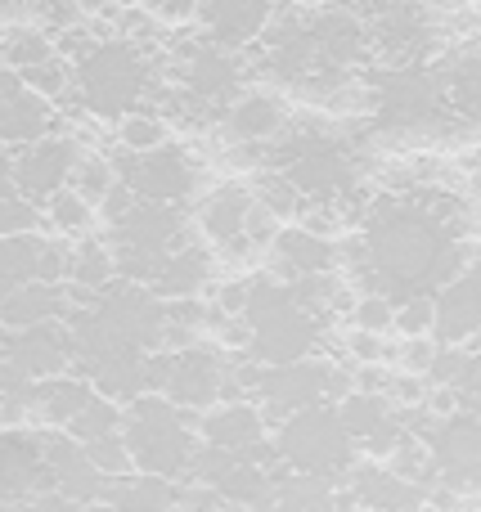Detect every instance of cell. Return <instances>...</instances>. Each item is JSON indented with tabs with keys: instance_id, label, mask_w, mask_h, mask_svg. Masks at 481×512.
<instances>
[{
	"instance_id": "obj_27",
	"label": "cell",
	"mask_w": 481,
	"mask_h": 512,
	"mask_svg": "<svg viewBox=\"0 0 481 512\" xmlns=\"http://www.w3.org/2000/svg\"><path fill=\"white\" fill-rule=\"evenodd\" d=\"M72 283H86V288H104L108 279H113V270H117V256L104 248V243H95V239H86L77 248V256H72Z\"/></svg>"
},
{
	"instance_id": "obj_20",
	"label": "cell",
	"mask_w": 481,
	"mask_h": 512,
	"mask_svg": "<svg viewBox=\"0 0 481 512\" xmlns=\"http://www.w3.org/2000/svg\"><path fill=\"white\" fill-rule=\"evenodd\" d=\"M117 144H122L126 153H153V149H162V144H171V126L162 113L135 104L131 113L117 117Z\"/></svg>"
},
{
	"instance_id": "obj_30",
	"label": "cell",
	"mask_w": 481,
	"mask_h": 512,
	"mask_svg": "<svg viewBox=\"0 0 481 512\" xmlns=\"http://www.w3.org/2000/svg\"><path fill=\"white\" fill-rule=\"evenodd\" d=\"M36 225H41V203L23 198L18 189L14 194H0V239H9V234H32Z\"/></svg>"
},
{
	"instance_id": "obj_36",
	"label": "cell",
	"mask_w": 481,
	"mask_h": 512,
	"mask_svg": "<svg viewBox=\"0 0 481 512\" xmlns=\"http://www.w3.org/2000/svg\"><path fill=\"white\" fill-rule=\"evenodd\" d=\"M18 86H23V77H18V72L9 68V63H0V104H5V99L14 95Z\"/></svg>"
},
{
	"instance_id": "obj_23",
	"label": "cell",
	"mask_w": 481,
	"mask_h": 512,
	"mask_svg": "<svg viewBox=\"0 0 481 512\" xmlns=\"http://www.w3.org/2000/svg\"><path fill=\"white\" fill-rule=\"evenodd\" d=\"M86 459L95 463L99 477H135V472H140L122 432H104V436H95V441H86Z\"/></svg>"
},
{
	"instance_id": "obj_37",
	"label": "cell",
	"mask_w": 481,
	"mask_h": 512,
	"mask_svg": "<svg viewBox=\"0 0 481 512\" xmlns=\"http://www.w3.org/2000/svg\"><path fill=\"white\" fill-rule=\"evenodd\" d=\"M81 14H113V0H77Z\"/></svg>"
},
{
	"instance_id": "obj_1",
	"label": "cell",
	"mask_w": 481,
	"mask_h": 512,
	"mask_svg": "<svg viewBox=\"0 0 481 512\" xmlns=\"http://www.w3.org/2000/svg\"><path fill=\"white\" fill-rule=\"evenodd\" d=\"M144 81H149V68H144L140 50L131 41H99L86 59H77L81 108L99 122L131 113L144 95Z\"/></svg>"
},
{
	"instance_id": "obj_4",
	"label": "cell",
	"mask_w": 481,
	"mask_h": 512,
	"mask_svg": "<svg viewBox=\"0 0 481 512\" xmlns=\"http://www.w3.org/2000/svg\"><path fill=\"white\" fill-rule=\"evenodd\" d=\"M153 378H144L149 387H158L167 400H176L180 409H212L221 405V391H225V369L212 360L207 351H194V346H185V351L176 355H162V360H153Z\"/></svg>"
},
{
	"instance_id": "obj_6",
	"label": "cell",
	"mask_w": 481,
	"mask_h": 512,
	"mask_svg": "<svg viewBox=\"0 0 481 512\" xmlns=\"http://www.w3.org/2000/svg\"><path fill=\"white\" fill-rule=\"evenodd\" d=\"M131 171H126V185L135 189L149 203H180L198 189V171L185 153L176 149H153V153H131Z\"/></svg>"
},
{
	"instance_id": "obj_16",
	"label": "cell",
	"mask_w": 481,
	"mask_h": 512,
	"mask_svg": "<svg viewBox=\"0 0 481 512\" xmlns=\"http://www.w3.org/2000/svg\"><path fill=\"white\" fill-rule=\"evenodd\" d=\"M63 306V288L54 279H36V283H23V288H14L9 297H0V324L9 328V333H18V328H32V324H45V319H54Z\"/></svg>"
},
{
	"instance_id": "obj_14",
	"label": "cell",
	"mask_w": 481,
	"mask_h": 512,
	"mask_svg": "<svg viewBox=\"0 0 481 512\" xmlns=\"http://www.w3.org/2000/svg\"><path fill=\"white\" fill-rule=\"evenodd\" d=\"M14 364L27 373V378H54V373L68 369V342L63 333L45 319V324L18 328L14 337Z\"/></svg>"
},
{
	"instance_id": "obj_12",
	"label": "cell",
	"mask_w": 481,
	"mask_h": 512,
	"mask_svg": "<svg viewBox=\"0 0 481 512\" xmlns=\"http://www.w3.org/2000/svg\"><path fill=\"white\" fill-rule=\"evenodd\" d=\"M50 131H54V99L18 86L14 95L0 104V144H9V149H23V144L41 140V135H50Z\"/></svg>"
},
{
	"instance_id": "obj_19",
	"label": "cell",
	"mask_w": 481,
	"mask_h": 512,
	"mask_svg": "<svg viewBox=\"0 0 481 512\" xmlns=\"http://www.w3.org/2000/svg\"><path fill=\"white\" fill-rule=\"evenodd\" d=\"M446 104L468 126H481V50H468L455 59V68L446 77Z\"/></svg>"
},
{
	"instance_id": "obj_28",
	"label": "cell",
	"mask_w": 481,
	"mask_h": 512,
	"mask_svg": "<svg viewBox=\"0 0 481 512\" xmlns=\"http://www.w3.org/2000/svg\"><path fill=\"white\" fill-rule=\"evenodd\" d=\"M396 333L401 337H437V292H414L396 306Z\"/></svg>"
},
{
	"instance_id": "obj_24",
	"label": "cell",
	"mask_w": 481,
	"mask_h": 512,
	"mask_svg": "<svg viewBox=\"0 0 481 512\" xmlns=\"http://www.w3.org/2000/svg\"><path fill=\"white\" fill-rule=\"evenodd\" d=\"M45 216H50V225L54 230H63V234H90V225L99 221V212L72 185H63L59 194L45 203Z\"/></svg>"
},
{
	"instance_id": "obj_9",
	"label": "cell",
	"mask_w": 481,
	"mask_h": 512,
	"mask_svg": "<svg viewBox=\"0 0 481 512\" xmlns=\"http://www.w3.org/2000/svg\"><path fill=\"white\" fill-rule=\"evenodd\" d=\"M68 270V256H63L54 243H41L32 234H9L0 239V297H9L14 288L23 283H36V279H63Z\"/></svg>"
},
{
	"instance_id": "obj_10",
	"label": "cell",
	"mask_w": 481,
	"mask_h": 512,
	"mask_svg": "<svg viewBox=\"0 0 481 512\" xmlns=\"http://www.w3.org/2000/svg\"><path fill=\"white\" fill-rule=\"evenodd\" d=\"M284 104L275 95H239L221 117V135L239 149H257V144H270L279 131H284Z\"/></svg>"
},
{
	"instance_id": "obj_7",
	"label": "cell",
	"mask_w": 481,
	"mask_h": 512,
	"mask_svg": "<svg viewBox=\"0 0 481 512\" xmlns=\"http://www.w3.org/2000/svg\"><path fill=\"white\" fill-rule=\"evenodd\" d=\"M275 14H279V0H203L198 23H203L207 41L225 45V50H243L257 36H266Z\"/></svg>"
},
{
	"instance_id": "obj_34",
	"label": "cell",
	"mask_w": 481,
	"mask_h": 512,
	"mask_svg": "<svg viewBox=\"0 0 481 512\" xmlns=\"http://www.w3.org/2000/svg\"><path fill=\"white\" fill-rule=\"evenodd\" d=\"M32 5H36V18H41V27H45L50 36L68 32V27H77L81 18H86L77 0H32Z\"/></svg>"
},
{
	"instance_id": "obj_21",
	"label": "cell",
	"mask_w": 481,
	"mask_h": 512,
	"mask_svg": "<svg viewBox=\"0 0 481 512\" xmlns=\"http://www.w3.org/2000/svg\"><path fill=\"white\" fill-rule=\"evenodd\" d=\"M68 185L77 189V194L99 212V203H104V198L113 194V185H117V167H113L108 158H99V153H81L77 167H72V180H68Z\"/></svg>"
},
{
	"instance_id": "obj_18",
	"label": "cell",
	"mask_w": 481,
	"mask_h": 512,
	"mask_svg": "<svg viewBox=\"0 0 481 512\" xmlns=\"http://www.w3.org/2000/svg\"><path fill=\"white\" fill-rule=\"evenodd\" d=\"M212 283V261H207V252L189 248V252H171L167 261H162L158 270V292L171 301L180 297H198V292Z\"/></svg>"
},
{
	"instance_id": "obj_31",
	"label": "cell",
	"mask_w": 481,
	"mask_h": 512,
	"mask_svg": "<svg viewBox=\"0 0 481 512\" xmlns=\"http://www.w3.org/2000/svg\"><path fill=\"white\" fill-rule=\"evenodd\" d=\"M437 355H441L437 337H401V346H396V369L432 378V364H437Z\"/></svg>"
},
{
	"instance_id": "obj_13",
	"label": "cell",
	"mask_w": 481,
	"mask_h": 512,
	"mask_svg": "<svg viewBox=\"0 0 481 512\" xmlns=\"http://www.w3.org/2000/svg\"><path fill=\"white\" fill-rule=\"evenodd\" d=\"M432 32V9L423 0H387L378 9L374 41L392 54H414Z\"/></svg>"
},
{
	"instance_id": "obj_2",
	"label": "cell",
	"mask_w": 481,
	"mask_h": 512,
	"mask_svg": "<svg viewBox=\"0 0 481 512\" xmlns=\"http://www.w3.org/2000/svg\"><path fill=\"white\" fill-rule=\"evenodd\" d=\"M122 436L135 454V468L149 472V477L167 481L194 454V436H189L180 405L167 396H144L135 400V409L122 418Z\"/></svg>"
},
{
	"instance_id": "obj_11",
	"label": "cell",
	"mask_w": 481,
	"mask_h": 512,
	"mask_svg": "<svg viewBox=\"0 0 481 512\" xmlns=\"http://www.w3.org/2000/svg\"><path fill=\"white\" fill-rule=\"evenodd\" d=\"M90 405V387L68 373H54V378H36L32 396H27V423L41 427H72V418Z\"/></svg>"
},
{
	"instance_id": "obj_32",
	"label": "cell",
	"mask_w": 481,
	"mask_h": 512,
	"mask_svg": "<svg viewBox=\"0 0 481 512\" xmlns=\"http://www.w3.org/2000/svg\"><path fill=\"white\" fill-rule=\"evenodd\" d=\"M113 427H117V409L108 405V400H95V396H90V405L81 409L77 418H72V427H68V432L77 436L81 445H86V441H95V436L113 432Z\"/></svg>"
},
{
	"instance_id": "obj_26",
	"label": "cell",
	"mask_w": 481,
	"mask_h": 512,
	"mask_svg": "<svg viewBox=\"0 0 481 512\" xmlns=\"http://www.w3.org/2000/svg\"><path fill=\"white\" fill-rule=\"evenodd\" d=\"M342 346H347L351 364H396L392 333H374V328L347 324V333H342Z\"/></svg>"
},
{
	"instance_id": "obj_29",
	"label": "cell",
	"mask_w": 481,
	"mask_h": 512,
	"mask_svg": "<svg viewBox=\"0 0 481 512\" xmlns=\"http://www.w3.org/2000/svg\"><path fill=\"white\" fill-rule=\"evenodd\" d=\"M347 324L374 328V333H396V301L387 297V292H360Z\"/></svg>"
},
{
	"instance_id": "obj_5",
	"label": "cell",
	"mask_w": 481,
	"mask_h": 512,
	"mask_svg": "<svg viewBox=\"0 0 481 512\" xmlns=\"http://www.w3.org/2000/svg\"><path fill=\"white\" fill-rule=\"evenodd\" d=\"M77 158H81L77 140L54 135V131L41 135V140H32V144H23V149L14 153V185H18V194L45 207L72 180Z\"/></svg>"
},
{
	"instance_id": "obj_39",
	"label": "cell",
	"mask_w": 481,
	"mask_h": 512,
	"mask_svg": "<svg viewBox=\"0 0 481 512\" xmlns=\"http://www.w3.org/2000/svg\"><path fill=\"white\" fill-rule=\"evenodd\" d=\"M5 5H32V0H0V9H5Z\"/></svg>"
},
{
	"instance_id": "obj_33",
	"label": "cell",
	"mask_w": 481,
	"mask_h": 512,
	"mask_svg": "<svg viewBox=\"0 0 481 512\" xmlns=\"http://www.w3.org/2000/svg\"><path fill=\"white\" fill-rule=\"evenodd\" d=\"M140 9L149 14V23H158V27H185L198 18L203 0H140Z\"/></svg>"
},
{
	"instance_id": "obj_22",
	"label": "cell",
	"mask_w": 481,
	"mask_h": 512,
	"mask_svg": "<svg viewBox=\"0 0 481 512\" xmlns=\"http://www.w3.org/2000/svg\"><path fill=\"white\" fill-rule=\"evenodd\" d=\"M18 77H23L27 90H36V95H45V99H54V104H59V99L72 90L77 72H72V59H63V54L54 50L50 59H41V63H32V68H23Z\"/></svg>"
},
{
	"instance_id": "obj_17",
	"label": "cell",
	"mask_w": 481,
	"mask_h": 512,
	"mask_svg": "<svg viewBox=\"0 0 481 512\" xmlns=\"http://www.w3.org/2000/svg\"><path fill=\"white\" fill-rule=\"evenodd\" d=\"M189 95L207 99V104H230L234 90H239V68H234L230 50L225 45H207V50L194 54V63H189Z\"/></svg>"
},
{
	"instance_id": "obj_8",
	"label": "cell",
	"mask_w": 481,
	"mask_h": 512,
	"mask_svg": "<svg viewBox=\"0 0 481 512\" xmlns=\"http://www.w3.org/2000/svg\"><path fill=\"white\" fill-rule=\"evenodd\" d=\"M252 203H257V194L243 185H221L207 194L203 212H198V230H203V239L212 243L216 252H230V256H243L252 252L248 243V216H252Z\"/></svg>"
},
{
	"instance_id": "obj_38",
	"label": "cell",
	"mask_w": 481,
	"mask_h": 512,
	"mask_svg": "<svg viewBox=\"0 0 481 512\" xmlns=\"http://www.w3.org/2000/svg\"><path fill=\"white\" fill-rule=\"evenodd\" d=\"M293 5H297V9H329L333 0H293Z\"/></svg>"
},
{
	"instance_id": "obj_3",
	"label": "cell",
	"mask_w": 481,
	"mask_h": 512,
	"mask_svg": "<svg viewBox=\"0 0 481 512\" xmlns=\"http://www.w3.org/2000/svg\"><path fill=\"white\" fill-rule=\"evenodd\" d=\"M324 405H329V400L297 409L284 427V441H279V454H284L297 472H306V477H324V472L342 468V463L351 459L347 423H342L338 409H324Z\"/></svg>"
},
{
	"instance_id": "obj_15",
	"label": "cell",
	"mask_w": 481,
	"mask_h": 512,
	"mask_svg": "<svg viewBox=\"0 0 481 512\" xmlns=\"http://www.w3.org/2000/svg\"><path fill=\"white\" fill-rule=\"evenodd\" d=\"M203 436L216 445V450H248V445L261 441V414L248 400H221V405L207 409Z\"/></svg>"
},
{
	"instance_id": "obj_25",
	"label": "cell",
	"mask_w": 481,
	"mask_h": 512,
	"mask_svg": "<svg viewBox=\"0 0 481 512\" xmlns=\"http://www.w3.org/2000/svg\"><path fill=\"white\" fill-rule=\"evenodd\" d=\"M5 63L14 72H23V68H32V63H41V59H50L59 45H54V36L45 32V27H18V32H9L5 36Z\"/></svg>"
},
{
	"instance_id": "obj_35",
	"label": "cell",
	"mask_w": 481,
	"mask_h": 512,
	"mask_svg": "<svg viewBox=\"0 0 481 512\" xmlns=\"http://www.w3.org/2000/svg\"><path fill=\"white\" fill-rule=\"evenodd\" d=\"M14 149L9 144H0V194H14Z\"/></svg>"
}]
</instances>
